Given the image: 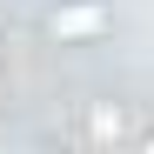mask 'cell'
I'll return each mask as SVG.
<instances>
[{
  "instance_id": "6da1fadb",
  "label": "cell",
  "mask_w": 154,
  "mask_h": 154,
  "mask_svg": "<svg viewBox=\"0 0 154 154\" xmlns=\"http://www.w3.org/2000/svg\"><path fill=\"white\" fill-rule=\"evenodd\" d=\"M40 34L60 40V47L100 40V34H114V7H107V0H67V7H47V14H40Z\"/></svg>"
},
{
  "instance_id": "7a4b0ae2",
  "label": "cell",
  "mask_w": 154,
  "mask_h": 154,
  "mask_svg": "<svg viewBox=\"0 0 154 154\" xmlns=\"http://www.w3.org/2000/svg\"><path fill=\"white\" fill-rule=\"evenodd\" d=\"M87 134H94V141H127L134 121H127V107H94V114H87Z\"/></svg>"
},
{
  "instance_id": "3957f363",
  "label": "cell",
  "mask_w": 154,
  "mask_h": 154,
  "mask_svg": "<svg viewBox=\"0 0 154 154\" xmlns=\"http://www.w3.org/2000/svg\"><path fill=\"white\" fill-rule=\"evenodd\" d=\"M141 147H147V154H154V134H141Z\"/></svg>"
}]
</instances>
